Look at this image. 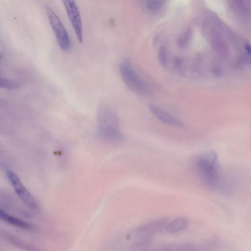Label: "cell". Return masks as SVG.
<instances>
[{
	"label": "cell",
	"instance_id": "cell-12",
	"mask_svg": "<svg viewBox=\"0 0 251 251\" xmlns=\"http://www.w3.org/2000/svg\"><path fill=\"white\" fill-rule=\"evenodd\" d=\"M157 58L160 64L164 67L168 64V52L165 46L160 47L157 52Z\"/></svg>",
	"mask_w": 251,
	"mask_h": 251
},
{
	"label": "cell",
	"instance_id": "cell-1",
	"mask_svg": "<svg viewBox=\"0 0 251 251\" xmlns=\"http://www.w3.org/2000/svg\"><path fill=\"white\" fill-rule=\"evenodd\" d=\"M196 166L202 181L209 187L215 188L219 180L220 166L216 153L205 151L196 157Z\"/></svg>",
	"mask_w": 251,
	"mask_h": 251
},
{
	"label": "cell",
	"instance_id": "cell-14",
	"mask_svg": "<svg viewBox=\"0 0 251 251\" xmlns=\"http://www.w3.org/2000/svg\"><path fill=\"white\" fill-rule=\"evenodd\" d=\"M0 86L1 88L8 90H14L19 87L17 83L12 80L5 78H1L0 81Z\"/></svg>",
	"mask_w": 251,
	"mask_h": 251
},
{
	"label": "cell",
	"instance_id": "cell-15",
	"mask_svg": "<svg viewBox=\"0 0 251 251\" xmlns=\"http://www.w3.org/2000/svg\"><path fill=\"white\" fill-rule=\"evenodd\" d=\"M174 68L178 72L182 73L184 68L183 59L180 56H176L174 58L173 63Z\"/></svg>",
	"mask_w": 251,
	"mask_h": 251
},
{
	"label": "cell",
	"instance_id": "cell-8",
	"mask_svg": "<svg viewBox=\"0 0 251 251\" xmlns=\"http://www.w3.org/2000/svg\"><path fill=\"white\" fill-rule=\"evenodd\" d=\"M0 217L1 219L7 223L18 228L26 230L33 228L32 225L7 214L2 210L0 211Z\"/></svg>",
	"mask_w": 251,
	"mask_h": 251
},
{
	"label": "cell",
	"instance_id": "cell-7",
	"mask_svg": "<svg viewBox=\"0 0 251 251\" xmlns=\"http://www.w3.org/2000/svg\"><path fill=\"white\" fill-rule=\"evenodd\" d=\"M149 108L151 113L161 122L174 126L183 127L184 124L178 119L174 117L158 106L150 104Z\"/></svg>",
	"mask_w": 251,
	"mask_h": 251
},
{
	"label": "cell",
	"instance_id": "cell-16",
	"mask_svg": "<svg viewBox=\"0 0 251 251\" xmlns=\"http://www.w3.org/2000/svg\"><path fill=\"white\" fill-rule=\"evenodd\" d=\"M244 47L246 50L251 55V46L249 44L246 43L245 44Z\"/></svg>",
	"mask_w": 251,
	"mask_h": 251
},
{
	"label": "cell",
	"instance_id": "cell-3",
	"mask_svg": "<svg viewBox=\"0 0 251 251\" xmlns=\"http://www.w3.org/2000/svg\"><path fill=\"white\" fill-rule=\"evenodd\" d=\"M45 10L58 45L63 50L68 51L71 43L67 30L59 18L50 6L45 5Z\"/></svg>",
	"mask_w": 251,
	"mask_h": 251
},
{
	"label": "cell",
	"instance_id": "cell-2",
	"mask_svg": "<svg viewBox=\"0 0 251 251\" xmlns=\"http://www.w3.org/2000/svg\"><path fill=\"white\" fill-rule=\"evenodd\" d=\"M120 71L125 85L133 93L144 97L152 95L150 87L137 73L129 59H125L122 61Z\"/></svg>",
	"mask_w": 251,
	"mask_h": 251
},
{
	"label": "cell",
	"instance_id": "cell-11",
	"mask_svg": "<svg viewBox=\"0 0 251 251\" xmlns=\"http://www.w3.org/2000/svg\"><path fill=\"white\" fill-rule=\"evenodd\" d=\"M192 31L190 28H188L177 38L176 44L180 48H184L186 47L191 38Z\"/></svg>",
	"mask_w": 251,
	"mask_h": 251
},
{
	"label": "cell",
	"instance_id": "cell-10",
	"mask_svg": "<svg viewBox=\"0 0 251 251\" xmlns=\"http://www.w3.org/2000/svg\"><path fill=\"white\" fill-rule=\"evenodd\" d=\"M167 223L168 221L166 220L157 221L143 226L139 229V231L148 233L158 232L163 228H166L168 224Z\"/></svg>",
	"mask_w": 251,
	"mask_h": 251
},
{
	"label": "cell",
	"instance_id": "cell-9",
	"mask_svg": "<svg viewBox=\"0 0 251 251\" xmlns=\"http://www.w3.org/2000/svg\"><path fill=\"white\" fill-rule=\"evenodd\" d=\"M188 221L186 218L180 217L176 219L166 227L165 230L169 233H175L184 230L187 226Z\"/></svg>",
	"mask_w": 251,
	"mask_h": 251
},
{
	"label": "cell",
	"instance_id": "cell-13",
	"mask_svg": "<svg viewBox=\"0 0 251 251\" xmlns=\"http://www.w3.org/2000/svg\"><path fill=\"white\" fill-rule=\"evenodd\" d=\"M163 0H147L145 6L150 11L155 12L162 6Z\"/></svg>",
	"mask_w": 251,
	"mask_h": 251
},
{
	"label": "cell",
	"instance_id": "cell-6",
	"mask_svg": "<svg viewBox=\"0 0 251 251\" xmlns=\"http://www.w3.org/2000/svg\"><path fill=\"white\" fill-rule=\"evenodd\" d=\"M100 129H119V121L116 113L108 107L104 106L99 112Z\"/></svg>",
	"mask_w": 251,
	"mask_h": 251
},
{
	"label": "cell",
	"instance_id": "cell-5",
	"mask_svg": "<svg viewBox=\"0 0 251 251\" xmlns=\"http://www.w3.org/2000/svg\"><path fill=\"white\" fill-rule=\"evenodd\" d=\"M6 174L15 193L21 201L31 208H37V203L23 184L17 175L8 169L6 170Z\"/></svg>",
	"mask_w": 251,
	"mask_h": 251
},
{
	"label": "cell",
	"instance_id": "cell-4",
	"mask_svg": "<svg viewBox=\"0 0 251 251\" xmlns=\"http://www.w3.org/2000/svg\"><path fill=\"white\" fill-rule=\"evenodd\" d=\"M68 18L80 43L83 42L81 19L78 8L75 0H62Z\"/></svg>",
	"mask_w": 251,
	"mask_h": 251
}]
</instances>
